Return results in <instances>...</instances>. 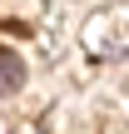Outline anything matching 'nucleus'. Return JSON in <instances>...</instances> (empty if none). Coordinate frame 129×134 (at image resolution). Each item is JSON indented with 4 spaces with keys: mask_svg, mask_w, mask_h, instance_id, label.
Masks as SVG:
<instances>
[{
    "mask_svg": "<svg viewBox=\"0 0 129 134\" xmlns=\"http://www.w3.org/2000/svg\"><path fill=\"white\" fill-rule=\"evenodd\" d=\"M25 85V60L15 50H0V90H20Z\"/></svg>",
    "mask_w": 129,
    "mask_h": 134,
    "instance_id": "obj_1",
    "label": "nucleus"
}]
</instances>
